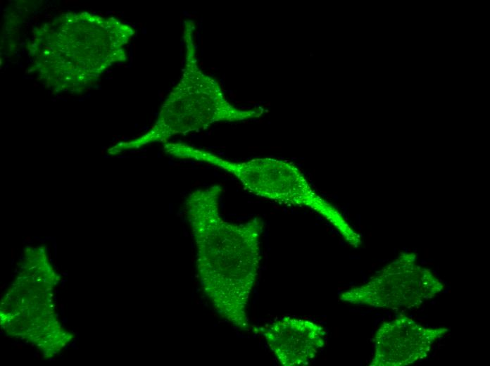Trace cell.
<instances>
[{
  "instance_id": "cell-5",
  "label": "cell",
  "mask_w": 490,
  "mask_h": 366,
  "mask_svg": "<svg viewBox=\"0 0 490 366\" xmlns=\"http://www.w3.org/2000/svg\"><path fill=\"white\" fill-rule=\"evenodd\" d=\"M444 284L431 270L403 255L382 269L365 284L341 294L340 300L353 305L398 309L413 308L432 298Z\"/></svg>"
},
{
  "instance_id": "cell-3",
  "label": "cell",
  "mask_w": 490,
  "mask_h": 366,
  "mask_svg": "<svg viewBox=\"0 0 490 366\" xmlns=\"http://www.w3.org/2000/svg\"><path fill=\"white\" fill-rule=\"evenodd\" d=\"M185 158L221 168L256 196L279 203L308 208L332 224L349 244L358 247L361 244L360 236L341 213L320 196L300 169L290 162L268 158L233 162L192 146L186 150Z\"/></svg>"
},
{
  "instance_id": "cell-7",
  "label": "cell",
  "mask_w": 490,
  "mask_h": 366,
  "mask_svg": "<svg viewBox=\"0 0 490 366\" xmlns=\"http://www.w3.org/2000/svg\"><path fill=\"white\" fill-rule=\"evenodd\" d=\"M267 343L284 366L308 365L323 347L324 328L306 319L285 317L263 330Z\"/></svg>"
},
{
  "instance_id": "cell-6",
  "label": "cell",
  "mask_w": 490,
  "mask_h": 366,
  "mask_svg": "<svg viewBox=\"0 0 490 366\" xmlns=\"http://www.w3.org/2000/svg\"><path fill=\"white\" fill-rule=\"evenodd\" d=\"M448 332L446 328H429L401 315L383 322L374 338L370 365L405 366L428 355L434 343Z\"/></svg>"
},
{
  "instance_id": "cell-1",
  "label": "cell",
  "mask_w": 490,
  "mask_h": 366,
  "mask_svg": "<svg viewBox=\"0 0 490 366\" xmlns=\"http://www.w3.org/2000/svg\"><path fill=\"white\" fill-rule=\"evenodd\" d=\"M222 191L214 184L191 192L185 202L201 273H209L210 296L220 313L237 327L249 325L246 306L260 262L263 221H225L219 213Z\"/></svg>"
},
{
  "instance_id": "cell-2",
  "label": "cell",
  "mask_w": 490,
  "mask_h": 366,
  "mask_svg": "<svg viewBox=\"0 0 490 366\" xmlns=\"http://www.w3.org/2000/svg\"><path fill=\"white\" fill-rule=\"evenodd\" d=\"M36 46L75 49L41 71L60 90L84 88L113 63L121 61L132 30L121 23L89 13H67L45 25Z\"/></svg>"
},
{
  "instance_id": "cell-4",
  "label": "cell",
  "mask_w": 490,
  "mask_h": 366,
  "mask_svg": "<svg viewBox=\"0 0 490 366\" xmlns=\"http://www.w3.org/2000/svg\"><path fill=\"white\" fill-rule=\"evenodd\" d=\"M211 82H213L211 80ZM207 87H194V92L172 90L162 106L155 125L144 135L114 147L115 152L163 141L171 136L206 129L219 121H235L260 116V110L241 111L229 104L220 93L209 92Z\"/></svg>"
}]
</instances>
